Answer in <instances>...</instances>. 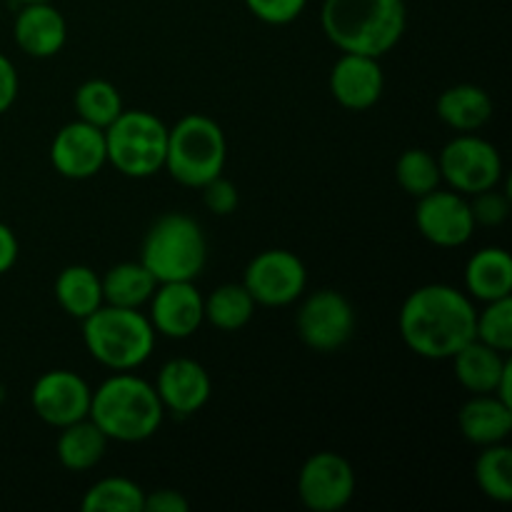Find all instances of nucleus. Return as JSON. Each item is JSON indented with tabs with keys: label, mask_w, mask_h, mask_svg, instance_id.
<instances>
[{
	"label": "nucleus",
	"mask_w": 512,
	"mask_h": 512,
	"mask_svg": "<svg viewBox=\"0 0 512 512\" xmlns=\"http://www.w3.org/2000/svg\"><path fill=\"white\" fill-rule=\"evenodd\" d=\"M450 360H453L455 378L470 395L495 393L505 368L510 365L508 355L475 338L465 343Z\"/></svg>",
	"instance_id": "nucleus-22"
},
{
	"label": "nucleus",
	"mask_w": 512,
	"mask_h": 512,
	"mask_svg": "<svg viewBox=\"0 0 512 512\" xmlns=\"http://www.w3.org/2000/svg\"><path fill=\"white\" fill-rule=\"evenodd\" d=\"M145 490L130 478H103L85 490L80 500L83 512H143Z\"/></svg>",
	"instance_id": "nucleus-29"
},
{
	"label": "nucleus",
	"mask_w": 512,
	"mask_h": 512,
	"mask_svg": "<svg viewBox=\"0 0 512 512\" xmlns=\"http://www.w3.org/2000/svg\"><path fill=\"white\" fill-rule=\"evenodd\" d=\"M475 300L445 283L415 288L398 315L403 343L425 360H450L475 338Z\"/></svg>",
	"instance_id": "nucleus-1"
},
{
	"label": "nucleus",
	"mask_w": 512,
	"mask_h": 512,
	"mask_svg": "<svg viewBox=\"0 0 512 512\" xmlns=\"http://www.w3.org/2000/svg\"><path fill=\"white\" fill-rule=\"evenodd\" d=\"M255 308L258 305L243 283L218 285L205 298V323L213 325L215 330H223V333H235L253 320Z\"/></svg>",
	"instance_id": "nucleus-26"
},
{
	"label": "nucleus",
	"mask_w": 512,
	"mask_h": 512,
	"mask_svg": "<svg viewBox=\"0 0 512 512\" xmlns=\"http://www.w3.org/2000/svg\"><path fill=\"white\" fill-rule=\"evenodd\" d=\"M53 295L65 315L85 320L103 305V283H100V275L88 265H68L55 278Z\"/></svg>",
	"instance_id": "nucleus-24"
},
{
	"label": "nucleus",
	"mask_w": 512,
	"mask_h": 512,
	"mask_svg": "<svg viewBox=\"0 0 512 512\" xmlns=\"http://www.w3.org/2000/svg\"><path fill=\"white\" fill-rule=\"evenodd\" d=\"M458 428L463 438L478 448L505 443L512 433V405L495 393L470 395L458 413Z\"/></svg>",
	"instance_id": "nucleus-19"
},
{
	"label": "nucleus",
	"mask_w": 512,
	"mask_h": 512,
	"mask_svg": "<svg viewBox=\"0 0 512 512\" xmlns=\"http://www.w3.org/2000/svg\"><path fill=\"white\" fill-rule=\"evenodd\" d=\"M200 190H203V203L210 213L230 215L238 210V188H235V183H230L228 178H223V175H218V178H213L210 183H205Z\"/></svg>",
	"instance_id": "nucleus-34"
},
{
	"label": "nucleus",
	"mask_w": 512,
	"mask_h": 512,
	"mask_svg": "<svg viewBox=\"0 0 512 512\" xmlns=\"http://www.w3.org/2000/svg\"><path fill=\"white\" fill-rule=\"evenodd\" d=\"M475 483L480 493L493 503L508 505L512 500V450L510 445L495 443L480 448L475 458Z\"/></svg>",
	"instance_id": "nucleus-27"
},
{
	"label": "nucleus",
	"mask_w": 512,
	"mask_h": 512,
	"mask_svg": "<svg viewBox=\"0 0 512 512\" xmlns=\"http://www.w3.org/2000/svg\"><path fill=\"white\" fill-rule=\"evenodd\" d=\"M475 340L508 355L512 350V298L485 303L475 315Z\"/></svg>",
	"instance_id": "nucleus-31"
},
{
	"label": "nucleus",
	"mask_w": 512,
	"mask_h": 512,
	"mask_svg": "<svg viewBox=\"0 0 512 512\" xmlns=\"http://www.w3.org/2000/svg\"><path fill=\"white\" fill-rule=\"evenodd\" d=\"M435 110L448 128L458 130V133H475L490 123L495 105L485 88L473 83H460L440 93Z\"/></svg>",
	"instance_id": "nucleus-21"
},
{
	"label": "nucleus",
	"mask_w": 512,
	"mask_h": 512,
	"mask_svg": "<svg viewBox=\"0 0 512 512\" xmlns=\"http://www.w3.org/2000/svg\"><path fill=\"white\" fill-rule=\"evenodd\" d=\"M13 38L18 48L30 58H53L68 40V23L53 0L20 5L13 23Z\"/></svg>",
	"instance_id": "nucleus-18"
},
{
	"label": "nucleus",
	"mask_w": 512,
	"mask_h": 512,
	"mask_svg": "<svg viewBox=\"0 0 512 512\" xmlns=\"http://www.w3.org/2000/svg\"><path fill=\"white\" fill-rule=\"evenodd\" d=\"M385 90V75L380 58L358 53H343L330 70V93L335 103L353 113H363L378 105Z\"/></svg>",
	"instance_id": "nucleus-17"
},
{
	"label": "nucleus",
	"mask_w": 512,
	"mask_h": 512,
	"mask_svg": "<svg viewBox=\"0 0 512 512\" xmlns=\"http://www.w3.org/2000/svg\"><path fill=\"white\" fill-rule=\"evenodd\" d=\"M80 323L88 353L113 373L138 370L153 355L158 340L148 313L140 308H115L103 303Z\"/></svg>",
	"instance_id": "nucleus-4"
},
{
	"label": "nucleus",
	"mask_w": 512,
	"mask_h": 512,
	"mask_svg": "<svg viewBox=\"0 0 512 512\" xmlns=\"http://www.w3.org/2000/svg\"><path fill=\"white\" fill-rule=\"evenodd\" d=\"M190 503L180 490L158 488L153 493H145L143 512H188Z\"/></svg>",
	"instance_id": "nucleus-35"
},
{
	"label": "nucleus",
	"mask_w": 512,
	"mask_h": 512,
	"mask_svg": "<svg viewBox=\"0 0 512 512\" xmlns=\"http://www.w3.org/2000/svg\"><path fill=\"white\" fill-rule=\"evenodd\" d=\"M395 180H398L403 193L413 195V198H423V195L440 188V183H443L438 155L425 148L403 150V155L395 163Z\"/></svg>",
	"instance_id": "nucleus-30"
},
{
	"label": "nucleus",
	"mask_w": 512,
	"mask_h": 512,
	"mask_svg": "<svg viewBox=\"0 0 512 512\" xmlns=\"http://www.w3.org/2000/svg\"><path fill=\"white\" fill-rule=\"evenodd\" d=\"M100 283H103V303L115 308H143L158 288V280L140 260L113 265L100 278Z\"/></svg>",
	"instance_id": "nucleus-25"
},
{
	"label": "nucleus",
	"mask_w": 512,
	"mask_h": 512,
	"mask_svg": "<svg viewBox=\"0 0 512 512\" xmlns=\"http://www.w3.org/2000/svg\"><path fill=\"white\" fill-rule=\"evenodd\" d=\"M465 293L480 303L512 298V258L500 245L480 248L465 265Z\"/></svg>",
	"instance_id": "nucleus-20"
},
{
	"label": "nucleus",
	"mask_w": 512,
	"mask_h": 512,
	"mask_svg": "<svg viewBox=\"0 0 512 512\" xmlns=\"http://www.w3.org/2000/svg\"><path fill=\"white\" fill-rule=\"evenodd\" d=\"M243 285L253 295L255 305L285 308L303 298L308 288V270L295 253L270 248L255 255L243 275Z\"/></svg>",
	"instance_id": "nucleus-10"
},
{
	"label": "nucleus",
	"mask_w": 512,
	"mask_h": 512,
	"mask_svg": "<svg viewBox=\"0 0 512 512\" xmlns=\"http://www.w3.org/2000/svg\"><path fill=\"white\" fill-rule=\"evenodd\" d=\"M245 8L265 25H290L305 13L308 0H243Z\"/></svg>",
	"instance_id": "nucleus-33"
},
{
	"label": "nucleus",
	"mask_w": 512,
	"mask_h": 512,
	"mask_svg": "<svg viewBox=\"0 0 512 512\" xmlns=\"http://www.w3.org/2000/svg\"><path fill=\"white\" fill-rule=\"evenodd\" d=\"M300 340L315 353H335L355 333V310L338 290H315L305 295L295 315Z\"/></svg>",
	"instance_id": "nucleus-9"
},
{
	"label": "nucleus",
	"mask_w": 512,
	"mask_h": 512,
	"mask_svg": "<svg viewBox=\"0 0 512 512\" xmlns=\"http://www.w3.org/2000/svg\"><path fill=\"white\" fill-rule=\"evenodd\" d=\"M495 395H498L500 400H505L508 405H512V363L505 368L503 378H500L498 388H495Z\"/></svg>",
	"instance_id": "nucleus-38"
},
{
	"label": "nucleus",
	"mask_w": 512,
	"mask_h": 512,
	"mask_svg": "<svg viewBox=\"0 0 512 512\" xmlns=\"http://www.w3.org/2000/svg\"><path fill=\"white\" fill-rule=\"evenodd\" d=\"M415 225L418 233L435 248H463L478 228L468 195L440 188L418 198Z\"/></svg>",
	"instance_id": "nucleus-12"
},
{
	"label": "nucleus",
	"mask_w": 512,
	"mask_h": 512,
	"mask_svg": "<svg viewBox=\"0 0 512 512\" xmlns=\"http://www.w3.org/2000/svg\"><path fill=\"white\" fill-rule=\"evenodd\" d=\"M88 418L113 443H143L160 430L165 408L153 383L125 370L113 373L93 390Z\"/></svg>",
	"instance_id": "nucleus-3"
},
{
	"label": "nucleus",
	"mask_w": 512,
	"mask_h": 512,
	"mask_svg": "<svg viewBox=\"0 0 512 512\" xmlns=\"http://www.w3.org/2000/svg\"><path fill=\"white\" fill-rule=\"evenodd\" d=\"M13 3H18V5H25V3H43V0H13Z\"/></svg>",
	"instance_id": "nucleus-39"
},
{
	"label": "nucleus",
	"mask_w": 512,
	"mask_h": 512,
	"mask_svg": "<svg viewBox=\"0 0 512 512\" xmlns=\"http://www.w3.org/2000/svg\"><path fill=\"white\" fill-rule=\"evenodd\" d=\"M108 443L110 440L105 438L103 430L90 418H83L78 423H70L58 430L55 455H58V463L65 470L85 473V470H93L103 460Z\"/></svg>",
	"instance_id": "nucleus-23"
},
{
	"label": "nucleus",
	"mask_w": 512,
	"mask_h": 512,
	"mask_svg": "<svg viewBox=\"0 0 512 512\" xmlns=\"http://www.w3.org/2000/svg\"><path fill=\"white\" fill-rule=\"evenodd\" d=\"M150 305V323L155 333L170 340H185L198 333L205 323V298L195 280H173V283H158Z\"/></svg>",
	"instance_id": "nucleus-14"
},
{
	"label": "nucleus",
	"mask_w": 512,
	"mask_h": 512,
	"mask_svg": "<svg viewBox=\"0 0 512 512\" xmlns=\"http://www.w3.org/2000/svg\"><path fill=\"white\" fill-rule=\"evenodd\" d=\"M73 108L80 120L95 125V128H108L115 118L125 110L123 98L118 88L110 80L90 78L78 85L73 95Z\"/></svg>",
	"instance_id": "nucleus-28"
},
{
	"label": "nucleus",
	"mask_w": 512,
	"mask_h": 512,
	"mask_svg": "<svg viewBox=\"0 0 512 512\" xmlns=\"http://www.w3.org/2000/svg\"><path fill=\"white\" fill-rule=\"evenodd\" d=\"M355 470L345 455L320 450L298 473L300 503L310 512H340L355 495Z\"/></svg>",
	"instance_id": "nucleus-11"
},
{
	"label": "nucleus",
	"mask_w": 512,
	"mask_h": 512,
	"mask_svg": "<svg viewBox=\"0 0 512 512\" xmlns=\"http://www.w3.org/2000/svg\"><path fill=\"white\" fill-rule=\"evenodd\" d=\"M20 90V78L18 70H15L13 60L5 53H0V115L8 113L13 108V103L18 100Z\"/></svg>",
	"instance_id": "nucleus-36"
},
{
	"label": "nucleus",
	"mask_w": 512,
	"mask_h": 512,
	"mask_svg": "<svg viewBox=\"0 0 512 512\" xmlns=\"http://www.w3.org/2000/svg\"><path fill=\"white\" fill-rule=\"evenodd\" d=\"M440 178L450 190L463 195L483 193L503 180V155L490 140L475 133H460L440 150Z\"/></svg>",
	"instance_id": "nucleus-8"
},
{
	"label": "nucleus",
	"mask_w": 512,
	"mask_h": 512,
	"mask_svg": "<svg viewBox=\"0 0 512 512\" xmlns=\"http://www.w3.org/2000/svg\"><path fill=\"white\" fill-rule=\"evenodd\" d=\"M155 393H158L165 413L190 418L208 405L210 395H213V380L198 360L173 358L158 370Z\"/></svg>",
	"instance_id": "nucleus-16"
},
{
	"label": "nucleus",
	"mask_w": 512,
	"mask_h": 512,
	"mask_svg": "<svg viewBox=\"0 0 512 512\" xmlns=\"http://www.w3.org/2000/svg\"><path fill=\"white\" fill-rule=\"evenodd\" d=\"M93 388L73 370H48L30 390L33 413L50 428L60 430L70 423L88 418Z\"/></svg>",
	"instance_id": "nucleus-13"
},
{
	"label": "nucleus",
	"mask_w": 512,
	"mask_h": 512,
	"mask_svg": "<svg viewBox=\"0 0 512 512\" xmlns=\"http://www.w3.org/2000/svg\"><path fill=\"white\" fill-rule=\"evenodd\" d=\"M50 163L68 180L93 178L108 165L105 130L80 118L63 125L50 143Z\"/></svg>",
	"instance_id": "nucleus-15"
},
{
	"label": "nucleus",
	"mask_w": 512,
	"mask_h": 512,
	"mask_svg": "<svg viewBox=\"0 0 512 512\" xmlns=\"http://www.w3.org/2000/svg\"><path fill=\"white\" fill-rule=\"evenodd\" d=\"M108 165L120 175L143 180L163 170L168 125L148 110H123L105 128Z\"/></svg>",
	"instance_id": "nucleus-7"
},
{
	"label": "nucleus",
	"mask_w": 512,
	"mask_h": 512,
	"mask_svg": "<svg viewBox=\"0 0 512 512\" xmlns=\"http://www.w3.org/2000/svg\"><path fill=\"white\" fill-rule=\"evenodd\" d=\"M320 28L340 53L383 58L408 28L405 0H323Z\"/></svg>",
	"instance_id": "nucleus-2"
},
{
	"label": "nucleus",
	"mask_w": 512,
	"mask_h": 512,
	"mask_svg": "<svg viewBox=\"0 0 512 512\" xmlns=\"http://www.w3.org/2000/svg\"><path fill=\"white\" fill-rule=\"evenodd\" d=\"M470 210H473L475 225L498 228L510 215V195L495 185V188L483 190V193L470 195Z\"/></svg>",
	"instance_id": "nucleus-32"
},
{
	"label": "nucleus",
	"mask_w": 512,
	"mask_h": 512,
	"mask_svg": "<svg viewBox=\"0 0 512 512\" xmlns=\"http://www.w3.org/2000/svg\"><path fill=\"white\" fill-rule=\"evenodd\" d=\"M228 163V140L223 128L203 113H190L168 128L163 168L185 188H203L223 175Z\"/></svg>",
	"instance_id": "nucleus-6"
},
{
	"label": "nucleus",
	"mask_w": 512,
	"mask_h": 512,
	"mask_svg": "<svg viewBox=\"0 0 512 512\" xmlns=\"http://www.w3.org/2000/svg\"><path fill=\"white\" fill-rule=\"evenodd\" d=\"M140 263L158 283L195 280L208 263V238L195 218L185 213H165L143 238Z\"/></svg>",
	"instance_id": "nucleus-5"
},
{
	"label": "nucleus",
	"mask_w": 512,
	"mask_h": 512,
	"mask_svg": "<svg viewBox=\"0 0 512 512\" xmlns=\"http://www.w3.org/2000/svg\"><path fill=\"white\" fill-rule=\"evenodd\" d=\"M18 255H20V245H18V238H15L13 228L0 223V275L10 273V270L15 268Z\"/></svg>",
	"instance_id": "nucleus-37"
}]
</instances>
